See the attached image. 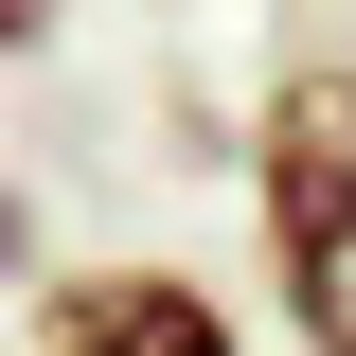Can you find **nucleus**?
<instances>
[{
	"label": "nucleus",
	"instance_id": "nucleus-3",
	"mask_svg": "<svg viewBox=\"0 0 356 356\" xmlns=\"http://www.w3.org/2000/svg\"><path fill=\"white\" fill-rule=\"evenodd\" d=\"M36 36H54V0H0V54H36Z\"/></svg>",
	"mask_w": 356,
	"mask_h": 356
},
{
	"label": "nucleus",
	"instance_id": "nucleus-1",
	"mask_svg": "<svg viewBox=\"0 0 356 356\" xmlns=\"http://www.w3.org/2000/svg\"><path fill=\"white\" fill-rule=\"evenodd\" d=\"M250 196H267V285L303 321V356H356V72L303 54L250 125Z\"/></svg>",
	"mask_w": 356,
	"mask_h": 356
},
{
	"label": "nucleus",
	"instance_id": "nucleus-2",
	"mask_svg": "<svg viewBox=\"0 0 356 356\" xmlns=\"http://www.w3.org/2000/svg\"><path fill=\"white\" fill-rule=\"evenodd\" d=\"M36 356H250L196 267H72L36 303Z\"/></svg>",
	"mask_w": 356,
	"mask_h": 356
}]
</instances>
